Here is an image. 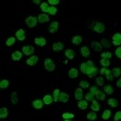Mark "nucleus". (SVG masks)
I'll return each mask as SVG.
<instances>
[{
    "label": "nucleus",
    "instance_id": "f257e3e1",
    "mask_svg": "<svg viewBox=\"0 0 121 121\" xmlns=\"http://www.w3.org/2000/svg\"><path fill=\"white\" fill-rule=\"evenodd\" d=\"M44 67H45V69L47 70V72H53V70L56 69V64L51 58H46L44 60Z\"/></svg>",
    "mask_w": 121,
    "mask_h": 121
},
{
    "label": "nucleus",
    "instance_id": "f03ea898",
    "mask_svg": "<svg viewBox=\"0 0 121 121\" xmlns=\"http://www.w3.org/2000/svg\"><path fill=\"white\" fill-rule=\"evenodd\" d=\"M38 22H39L38 17H35V16H28L26 18V24H27L28 28H34L38 24Z\"/></svg>",
    "mask_w": 121,
    "mask_h": 121
},
{
    "label": "nucleus",
    "instance_id": "7ed1b4c3",
    "mask_svg": "<svg viewBox=\"0 0 121 121\" xmlns=\"http://www.w3.org/2000/svg\"><path fill=\"white\" fill-rule=\"evenodd\" d=\"M22 52L26 55V56H33L34 53H35V51H34V47L33 46H30V45H26V46H23V48H22Z\"/></svg>",
    "mask_w": 121,
    "mask_h": 121
},
{
    "label": "nucleus",
    "instance_id": "20e7f679",
    "mask_svg": "<svg viewBox=\"0 0 121 121\" xmlns=\"http://www.w3.org/2000/svg\"><path fill=\"white\" fill-rule=\"evenodd\" d=\"M93 30H95L96 33H98V34H102L104 30H105V24L102 23V22H97L95 24V27H93Z\"/></svg>",
    "mask_w": 121,
    "mask_h": 121
},
{
    "label": "nucleus",
    "instance_id": "39448f33",
    "mask_svg": "<svg viewBox=\"0 0 121 121\" xmlns=\"http://www.w3.org/2000/svg\"><path fill=\"white\" fill-rule=\"evenodd\" d=\"M112 45H115L119 47V45H121V33H115L112 38Z\"/></svg>",
    "mask_w": 121,
    "mask_h": 121
},
{
    "label": "nucleus",
    "instance_id": "423d86ee",
    "mask_svg": "<svg viewBox=\"0 0 121 121\" xmlns=\"http://www.w3.org/2000/svg\"><path fill=\"white\" fill-rule=\"evenodd\" d=\"M16 39L19 40V41H24L26 40V32L24 29H18L16 32Z\"/></svg>",
    "mask_w": 121,
    "mask_h": 121
},
{
    "label": "nucleus",
    "instance_id": "0eeeda50",
    "mask_svg": "<svg viewBox=\"0 0 121 121\" xmlns=\"http://www.w3.org/2000/svg\"><path fill=\"white\" fill-rule=\"evenodd\" d=\"M75 99L76 100H81L85 96H84V88H81V87H78L76 90H75Z\"/></svg>",
    "mask_w": 121,
    "mask_h": 121
},
{
    "label": "nucleus",
    "instance_id": "6e6552de",
    "mask_svg": "<svg viewBox=\"0 0 121 121\" xmlns=\"http://www.w3.org/2000/svg\"><path fill=\"white\" fill-rule=\"evenodd\" d=\"M38 60H39V57L38 56H35V55H33V56H30L28 59H27V64L28 65H30V67H32V65H35L36 63H38Z\"/></svg>",
    "mask_w": 121,
    "mask_h": 121
},
{
    "label": "nucleus",
    "instance_id": "1a4fd4ad",
    "mask_svg": "<svg viewBox=\"0 0 121 121\" xmlns=\"http://www.w3.org/2000/svg\"><path fill=\"white\" fill-rule=\"evenodd\" d=\"M38 21L40 23H46L50 21V15L48 13H41V15H39L38 16Z\"/></svg>",
    "mask_w": 121,
    "mask_h": 121
},
{
    "label": "nucleus",
    "instance_id": "9d476101",
    "mask_svg": "<svg viewBox=\"0 0 121 121\" xmlns=\"http://www.w3.org/2000/svg\"><path fill=\"white\" fill-rule=\"evenodd\" d=\"M58 26H59V23L58 22H52L51 24H50V27H48V32L51 33V34H55V33H57V30H58Z\"/></svg>",
    "mask_w": 121,
    "mask_h": 121
},
{
    "label": "nucleus",
    "instance_id": "9b49d317",
    "mask_svg": "<svg viewBox=\"0 0 121 121\" xmlns=\"http://www.w3.org/2000/svg\"><path fill=\"white\" fill-rule=\"evenodd\" d=\"M68 100H69V95L65 93V92H60L59 98H58V102H60V103H67Z\"/></svg>",
    "mask_w": 121,
    "mask_h": 121
},
{
    "label": "nucleus",
    "instance_id": "f8f14e48",
    "mask_svg": "<svg viewBox=\"0 0 121 121\" xmlns=\"http://www.w3.org/2000/svg\"><path fill=\"white\" fill-rule=\"evenodd\" d=\"M68 76L70 79H76L79 76V70L76 68H72V69L69 70V73H68Z\"/></svg>",
    "mask_w": 121,
    "mask_h": 121
},
{
    "label": "nucleus",
    "instance_id": "ddd939ff",
    "mask_svg": "<svg viewBox=\"0 0 121 121\" xmlns=\"http://www.w3.org/2000/svg\"><path fill=\"white\" fill-rule=\"evenodd\" d=\"M35 44L38 45V46H45L46 45V39L44 38V36H38V38H35Z\"/></svg>",
    "mask_w": 121,
    "mask_h": 121
},
{
    "label": "nucleus",
    "instance_id": "4468645a",
    "mask_svg": "<svg viewBox=\"0 0 121 121\" xmlns=\"http://www.w3.org/2000/svg\"><path fill=\"white\" fill-rule=\"evenodd\" d=\"M92 68V67H88L86 63H81V65H80V72H81L82 74H88L90 73V69Z\"/></svg>",
    "mask_w": 121,
    "mask_h": 121
},
{
    "label": "nucleus",
    "instance_id": "2eb2a0df",
    "mask_svg": "<svg viewBox=\"0 0 121 121\" xmlns=\"http://www.w3.org/2000/svg\"><path fill=\"white\" fill-rule=\"evenodd\" d=\"M43 102H44V104L50 105L52 102H55V100H53V97H52V96H50V95H45V96H44V98H43Z\"/></svg>",
    "mask_w": 121,
    "mask_h": 121
},
{
    "label": "nucleus",
    "instance_id": "dca6fc26",
    "mask_svg": "<svg viewBox=\"0 0 121 121\" xmlns=\"http://www.w3.org/2000/svg\"><path fill=\"white\" fill-rule=\"evenodd\" d=\"M91 46H92V48L95 50V51H97V52H100L102 51V44L100 43H97V41H92L91 43Z\"/></svg>",
    "mask_w": 121,
    "mask_h": 121
},
{
    "label": "nucleus",
    "instance_id": "f3484780",
    "mask_svg": "<svg viewBox=\"0 0 121 121\" xmlns=\"http://www.w3.org/2000/svg\"><path fill=\"white\" fill-rule=\"evenodd\" d=\"M99 109H100V105H99V103L97 102L96 99H93L92 102H91V110H92V112H98Z\"/></svg>",
    "mask_w": 121,
    "mask_h": 121
},
{
    "label": "nucleus",
    "instance_id": "a211bd4d",
    "mask_svg": "<svg viewBox=\"0 0 121 121\" xmlns=\"http://www.w3.org/2000/svg\"><path fill=\"white\" fill-rule=\"evenodd\" d=\"M33 107H34V109H41L44 107L43 99H35L34 102H33Z\"/></svg>",
    "mask_w": 121,
    "mask_h": 121
},
{
    "label": "nucleus",
    "instance_id": "6ab92c4d",
    "mask_svg": "<svg viewBox=\"0 0 121 121\" xmlns=\"http://www.w3.org/2000/svg\"><path fill=\"white\" fill-rule=\"evenodd\" d=\"M64 48V44H62V43H55L53 45H52V50L53 51H62V50Z\"/></svg>",
    "mask_w": 121,
    "mask_h": 121
},
{
    "label": "nucleus",
    "instance_id": "aec40b11",
    "mask_svg": "<svg viewBox=\"0 0 121 121\" xmlns=\"http://www.w3.org/2000/svg\"><path fill=\"white\" fill-rule=\"evenodd\" d=\"M78 107H79L80 109L85 110V109H87V107H88V102H87V100H85V99H81V100H79V102H78Z\"/></svg>",
    "mask_w": 121,
    "mask_h": 121
},
{
    "label": "nucleus",
    "instance_id": "412c9836",
    "mask_svg": "<svg viewBox=\"0 0 121 121\" xmlns=\"http://www.w3.org/2000/svg\"><path fill=\"white\" fill-rule=\"evenodd\" d=\"M22 56H23V52H22V51H15L11 57H12L13 60H21Z\"/></svg>",
    "mask_w": 121,
    "mask_h": 121
},
{
    "label": "nucleus",
    "instance_id": "4be33fe9",
    "mask_svg": "<svg viewBox=\"0 0 121 121\" xmlns=\"http://www.w3.org/2000/svg\"><path fill=\"white\" fill-rule=\"evenodd\" d=\"M98 73H99L98 68H96V67H92V68L90 69V73L87 74V76H88V78H95V76H96Z\"/></svg>",
    "mask_w": 121,
    "mask_h": 121
},
{
    "label": "nucleus",
    "instance_id": "5701e85b",
    "mask_svg": "<svg viewBox=\"0 0 121 121\" xmlns=\"http://www.w3.org/2000/svg\"><path fill=\"white\" fill-rule=\"evenodd\" d=\"M82 43V38L80 36V35H75V36H73V39H72V44H74V45H80Z\"/></svg>",
    "mask_w": 121,
    "mask_h": 121
},
{
    "label": "nucleus",
    "instance_id": "b1692460",
    "mask_svg": "<svg viewBox=\"0 0 121 121\" xmlns=\"http://www.w3.org/2000/svg\"><path fill=\"white\" fill-rule=\"evenodd\" d=\"M65 57L68 58V59H73L74 57H75V52L73 51V50H70V48H67L65 50Z\"/></svg>",
    "mask_w": 121,
    "mask_h": 121
},
{
    "label": "nucleus",
    "instance_id": "393cba45",
    "mask_svg": "<svg viewBox=\"0 0 121 121\" xmlns=\"http://www.w3.org/2000/svg\"><path fill=\"white\" fill-rule=\"evenodd\" d=\"M95 97L97 98V99H99V100H104L105 99V92H104V91H103V92H102V91H97V92H96V95H95Z\"/></svg>",
    "mask_w": 121,
    "mask_h": 121
},
{
    "label": "nucleus",
    "instance_id": "a878e982",
    "mask_svg": "<svg viewBox=\"0 0 121 121\" xmlns=\"http://www.w3.org/2000/svg\"><path fill=\"white\" fill-rule=\"evenodd\" d=\"M80 52H81V55H82L84 57H88V56L91 55L90 48H88V47H86V46H82V47H81V50H80Z\"/></svg>",
    "mask_w": 121,
    "mask_h": 121
},
{
    "label": "nucleus",
    "instance_id": "bb28decb",
    "mask_svg": "<svg viewBox=\"0 0 121 121\" xmlns=\"http://www.w3.org/2000/svg\"><path fill=\"white\" fill-rule=\"evenodd\" d=\"M110 59H104V58H100V65H102V68H108L110 65Z\"/></svg>",
    "mask_w": 121,
    "mask_h": 121
},
{
    "label": "nucleus",
    "instance_id": "cd10ccee",
    "mask_svg": "<svg viewBox=\"0 0 121 121\" xmlns=\"http://www.w3.org/2000/svg\"><path fill=\"white\" fill-rule=\"evenodd\" d=\"M108 104H109L110 107H113V108H116V107L119 105V102H117L115 98H109V99H108Z\"/></svg>",
    "mask_w": 121,
    "mask_h": 121
},
{
    "label": "nucleus",
    "instance_id": "c85d7f7f",
    "mask_svg": "<svg viewBox=\"0 0 121 121\" xmlns=\"http://www.w3.org/2000/svg\"><path fill=\"white\" fill-rule=\"evenodd\" d=\"M40 9H41V11H43V13H47V11H48V9H50V5L47 4V3H41V5H40Z\"/></svg>",
    "mask_w": 121,
    "mask_h": 121
},
{
    "label": "nucleus",
    "instance_id": "c756f323",
    "mask_svg": "<svg viewBox=\"0 0 121 121\" xmlns=\"http://www.w3.org/2000/svg\"><path fill=\"white\" fill-rule=\"evenodd\" d=\"M112 74L114 75V78H120V76H121V69L117 68V67H115V68L112 70Z\"/></svg>",
    "mask_w": 121,
    "mask_h": 121
},
{
    "label": "nucleus",
    "instance_id": "7c9ffc66",
    "mask_svg": "<svg viewBox=\"0 0 121 121\" xmlns=\"http://www.w3.org/2000/svg\"><path fill=\"white\" fill-rule=\"evenodd\" d=\"M86 117H87V120H90V121H95V120L97 119V113H96V112H90Z\"/></svg>",
    "mask_w": 121,
    "mask_h": 121
},
{
    "label": "nucleus",
    "instance_id": "2f4dec72",
    "mask_svg": "<svg viewBox=\"0 0 121 121\" xmlns=\"http://www.w3.org/2000/svg\"><path fill=\"white\" fill-rule=\"evenodd\" d=\"M103 91L105 92V95H112V93L114 92V90H113L112 85H105L104 88H103Z\"/></svg>",
    "mask_w": 121,
    "mask_h": 121
},
{
    "label": "nucleus",
    "instance_id": "473e14b6",
    "mask_svg": "<svg viewBox=\"0 0 121 121\" xmlns=\"http://www.w3.org/2000/svg\"><path fill=\"white\" fill-rule=\"evenodd\" d=\"M7 115H9L7 108H1V109H0V117H1V119H5Z\"/></svg>",
    "mask_w": 121,
    "mask_h": 121
},
{
    "label": "nucleus",
    "instance_id": "72a5a7b5",
    "mask_svg": "<svg viewBox=\"0 0 121 121\" xmlns=\"http://www.w3.org/2000/svg\"><path fill=\"white\" fill-rule=\"evenodd\" d=\"M16 40H17V39H16L15 36H10V38L6 40V43H5V44H6L7 46H12V45L16 43Z\"/></svg>",
    "mask_w": 121,
    "mask_h": 121
},
{
    "label": "nucleus",
    "instance_id": "f704fd0d",
    "mask_svg": "<svg viewBox=\"0 0 121 121\" xmlns=\"http://www.w3.org/2000/svg\"><path fill=\"white\" fill-rule=\"evenodd\" d=\"M11 103L12 104H17L18 103V95H17V92H12V95H11Z\"/></svg>",
    "mask_w": 121,
    "mask_h": 121
},
{
    "label": "nucleus",
    "instance_id": "c9c22d12",
    "mask_svg": "<svg viewBox=\"0 0 121 121\" xmlns=\"http://www.w3.org/2000/svg\"><path fill=\"white\" fill-rule=\"evenodd\" d=\"M62 117H63V120H73L74 119V114L73 113H63Z\"/></svg>",
    "mask_w": 121,
    "mask_h": 121
},
{
    "label": "nucleus",
    "instance_id": "e433bc0d",
    "mask_svg": "<svg viewBox=\"0 0 121 121\" xmlns=\"http://www.w3.org/2000/svg\"><path fill=\"white\" fill-rule=\"evenodd\" d=\"M95 99V95L91 93V92H87L85 95V100H87V102H92V100Z\"/></svg>",
    "mask_w": 121,
    "mask_h": 121
},
{
    "label": "nucleus",
    "instance_id": "4c0bfd02",
    "mask_svg": "<svg viewBox=\"0 0 121 121\" xmlns=\"http://www.w3.org/2000/svg\"><path fill=\"white\" fill-rule=\"evenodd\" d=\"M96 85H97V86H103V85H104V79H103V76H97V78H96Z\"/></svg>",
    "mask_w": 121,
    "mask_h": 121
},
{
    "label": "nucleus",
    "instance_id": "58836bf2",
    "mask_svg": "<svg viewBox=\"0 0 121 121\" xmlns=\"http://www.w3.org/2000/svg\"><path fill=\"white\" fill-rule=\"evenodd\" d=\"M110 115H112V112L107 109V110H104L103 114H102V119H103V120H108V119L110 117Z\"/></svg>",
    "mask_w": 121,
    "mask_h": 121
},
{
    "label": "nucleus",
    "instance_id": "ea45409f",
    "mask_svg": "<svg viewBox=\"0 0 121 121\" xmlns=\"http://www.w3.org/2000/svg\"><path fill=\"white\" fill-rule=\"evenodd\" d=\"M9 85H10V82H9V80H6V79H4V80H1V81H0V87H1L3 90H4V88H7Z\"/></svg>",
    "mask_w": 121,
    "mask_h": 121
},
{
    "label": "nucleus",
    "instance_id": "a19ab883",
    "mask_svg": "<svg viewBox=\"0 0 121 121\" xmlns=\"http://www.w3.org/2000/svg\"><path fill=\"white\" fill-rule=\"evenodd\" d=\"M59 95H60V91L58 88L53 90V100L55 102H58V98H59Z\"/></svg>",
    "mask_w": 121,
    "mask_h": 121
},
{
    "label": "nucleus",
    "instance_id": "79ce46f5",
    "mask_svg": "<svg viewBox=\"0 0 121 121\" xmlns=\"http://www.w3.org/2000/svg\"><path fill=\"white\" fill-rule=\"evenodd\" d=\"M100 44H102V46H105V47H110V46H112V43H110L108 39H102V40H100Z\"/></svg>",
    "mask_w": 121,
    "mask_h": 121
},
{
    "label": "nucleus",
    "instance_id": "37998d69",
    "mask_svg": "<svg viewBox=\"0 0 121 121\" xmlns=\"http://www.w3.org/2000/svg\"><path fill=\"white\" fill-rule=\"evenodd\" d=\"M47 13H48V15H53V16H55V15L57 13V7H56V6H50Z\"/></svg>",
    "mask_w": 121,
    "mask_h": 121
},
{
    "label": "nucleus",
    "instance_id": "c03bdc74",
    "mask_svg": "<svg viewBox=\"0 0 121 121\" xmlns=\"http://www.w3.org/2000/svg\"><path fill=\"white\" fill-rule=\"evenodd\" d=\"M99 73L102 74V76H103V75H105V76H107L108 74H110V73H112V72H110V70H109L108 68H102V69L99 70Z\"/></svg>",
    "mask_w": 121,
    "mask_h": 121
},
{
    "label": "nucleus",
    "instance_id": "a18cd8bd",
    "mask_svg": "<svg viewBox=\"0 0 121 121\" xmlns=\"http://www.w3.org/2000/svg\"><path fill=\"white\" fill-rule=\"evenodd\" d=\"M102 58H104V59H110V58H112V52H108V51L102 52Z\"/></svg>",
    "mask_w": 121,
    "mask_h": 121
},
{
    "label": "nucleus",
    "instance_id": "49530a36",
    "mask_svg": "<svg viewBox=\"0 0 121 121\" xmlns=\"http://www.w3.org/2000/svg\"><path fill=\"white\" fill-rule=\"evenodd\" d=\"M80 87H81V88H88L90 84L87 81H80Z\"/></svg>",
    "mask_w": 121,
    "mask_h": 121
},
{
    "label": "nucleus",
    "instance_id": "de8ad7c7",
    "mask_svg": "<svg viewBox=\"0 0 121 121\" xmlns=\"http://www.w3.org/2000/svg\"><path fill=\"white\" fill-rule=\"evenodd\" d=\"M47 4L51 5V6H55V5H58L59 4V0H48Z\"/></svg>",
    "mask_w": 121,
    "mask_h": 121
},
{
    "label": "nucleus",
    "instance_id": "09e8293b",
    "mask_svg": "<svg viewBox=\"0 0 121 121\" xmlns=\"http://www.w3.org/2000/svg\"><path fill=\"white\" fill-rule=\"evenodd\" d=\"M114 120H115V121H120V120H121V112H116V113H115Z\"/></svg>",
    "mask_w": 121,
    "mask_h": 121
},
{
    "label": "nucleus",
    "instance_id": "8fccbe9b",
    "mask_svg": "<svg viewBox=\"0 0 121 121\" xmlns=\"http://www.w3.org/2000/svg\"><path fill=\"white\" fill-rule=\"evenodd\" d=\"M115 55H116V57H117V58H120V59H121V46H119V47L115 50Z\"/></svg>",
    "mask_w": 121,
    "mask_h": 121
},
{
    "label": "nucleus",
    "instance_id": "3c124183",
    "mask_svg": "<svg viewBox=\"0 0 121 121\" xmlns=\"http://www.w3.org/2000/svg\"><path fill=\"white\" fill-rule=\"evenodd\" d=\"M105 78H107V80H108V81H113V80H114V75H113L112 73H110V74H108Z\"/></svg>",
    "mask_w": 121,
    "mask_h": 121
},
{
    "label": "nucleus",
    "instance_id": "603ef678",
    "mask_svg": "<svg viewBox=\"0 0 121 121\" xmlns=\"http://www.w3.org/2000/svg\"><path fill=\"white\" fill-rule=\"evenodd\" d=\"M97 91H98L97 86H92V87H91V90H90V92H91V93H93V95H96Z\"/></svg>",
    "mask_w": 121,
    "mask_h": 121
},
{
    "label": "nucleus",
    "instance_id": "864d4df0",
    "mask_svg": "<svg viewBox=\"0 0 121 121\" xmlns=\"http://www.w3.org/2000/svg\"><path fill=\"white\" fill-rule=\"evenodd\" d=\"M86 64H87L88 67H95V65H93V62H92V60H87V62H86Z\"/></svg>",
    "mask_w": 121,
    "mask_h": 121
},
{
    "label": "nucleus",
    "instance_id": "5fc2aeb1",
    "mask_svg": "<svg viewBox=\"0 0 121 121\" xmlns=\"http://www.w3.org/2000/svg\"><path fill=\"white\" fill-rule=\"evenodd\" d=\"M116 86L121 88V76H120V78H119V80H117V82H116Z\"/></svg>",
    "mask_w": 121,
    "mask_h": 121
},
{
    "label": "nucleus",
    "instance_id": "6e6d98bb",
    "mask_svg": "<svg viewBox=\"0 0 121 121\" xmlns=\"http://www.w3.org/2000/svg\"><path fill=\"white\" fill-rule=\"evenodd\" d=\"M34 4H36V5H41V1H40V0H34Z\"/></svg>",
    "mask_w": 121,
    "mask_h": 121
},
{
    "label": "nucleus",
    "instance_id": "4d7b16f0",
    "mask_svg": "<svg viewBox=\"0 0 121 121\" xmlns=\"http://www.w3.org/2000/svg\"><path fill=\"white\" fill-rule=\"evenodd\" d=\"M64 121H73V120H64Z\"/></svg>",
    "mask_w": 121,
    "mask_h": 121
}]
</instances>
